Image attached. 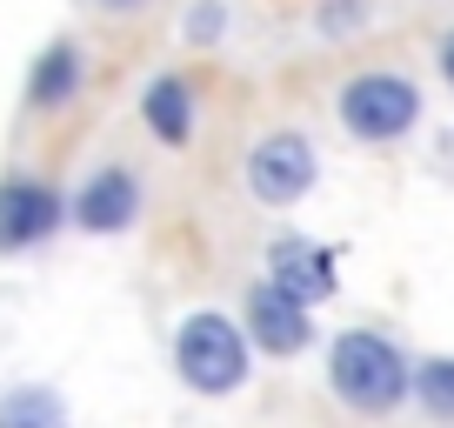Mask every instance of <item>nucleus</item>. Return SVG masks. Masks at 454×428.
Masks as SVG:
<instances>
[{
  "label": "nucleus",
  "mask_w": 454,
  "mask_h": 428,
  "mask_svg": "<svg viewBox=\"0 0 454 428\" xmlns=\"http://www.w3.org/2000/svg\"><path fill=\"white\" fill-rule=\"evenodd\" d=\"M241 174H247V194H254L261 208H294V201L321 181V155H314V141L301 128H268L247 147Z\"/></svg>",
  "instance_id": "nucleus-4"
},
{
  "label": "nucleus",
  "mask_w": 454,
  "mask_h": 428,
  "mask_svg": "<svg viewBox=\"0 0 454 428\" xmlns=\"http://www.w3.org/2000/svg\"><path fill=\"white\" fill-rule=\"evenodd\" d=\"M60 415H67V401L54 395V388H20V395H0V422L14 428V422H41V428H54Z\"/></svg>",
  "instance_id": "nucleus-12"
},
{
  "label": "nucleus",
  "mask_w": 454,
  "mask_h": 428,
  "mask_svg": "<svg viewBox=\"0 0 454 428\" xmlns=\"http://www.w3.org/2000/svg\"><path fill=\"white\" fill-rule=\"evenodd\" d=\"M361 20H368V0H321L314 7V28L321 34H355Z\"/></svg>",
  "instance_id": "nucleus-14"
},
{
  "label": "nucleus",
  "mask_w": 454,
  "mask_h": 428,
  "mask_svg": "<svg viewBox=\"0 0 454 428\" xmlns=\"http://www.w3.org/2000/svg\"><path fill=\"white\" fill-rule=\"evenodd\" d=\"M141 121H147V134H154L160 147H187L194 141V128H200V94H194V81L187 74H154V81L141 87Z\"/></svg>",
  "instance_id": "nucleus-10"
},
{
  "label": "nucleus",
  "mask_w": 454,
  "mask_h": 428,
  "mask_svg": "<svg viewBox=\"0 0 454 428\" xmlns=\"http://www.w3.org/2000/svg\"><path fill=\"white\" fill-rule=\"evenodd\" d=\"M421 115H427V100L401 67H361V74H348L340 94H334V121L355 134L361 147L408 141V134L421 128Z\"/></svg>",
  "instance_id": "nucleus-3"
},
{
  "label": "nucleus",
  "mask_w": 454,
  "mask_h": 428,
  "mask_svg": "<svg viewBox=\"0 0 454 428\" xmlns=\"http://www.w3.org/2000/svg\"><path fill=\"white\" fill-rule=\"evenodd\" d=\"M408 401L434 422H454V355H427L414 361V382H408Z\"/></svg>",
  "instance_id": "nucleus-11"
},
{
  "label": "nucleus",
  "mask_w": 454,
  "mask_h": 428,
  "mask_svg": "<svg viewBox=\"0 0 454 428\" xmlns=\"http://www.w3.org/2000/svg\"><path fill=\"white\" fill-rule=\"evenodd\" d=\"M221 34H227V0H194V7H187V41L214 47Z\"/></svg>",
  "instance_id": "nucleus-13"
},
{
  "label": "nucleus",
  "mask_w": 454,
  "mask_h": 428,
  "mask_svg": "<svg viewBox=\"0 0 454 428\" xmlns=\"http://www.w3.org/2000/svg\"><path fill=\"white\" fill-rule=\"evenodd\" d=\"M408 382H414V361L401 355L395 335L381 329H340L327 342V388H334L340 408L355 415H395L408 408Z\"/></svg>",
  "instance_id": "nucleus-1"
},
{
  "label": "nucleus",
  "mask_w": 454,
  "mask_h": 428,
  "mask_svg": "<svg viewBox=\"0 0 454 428\" xmlns=\"http://www.w3.org/2000/svg\"><path fill=\"white\" fill-rule=\"evenodd\" d=\"M241 329H247V342H254L261 355L287 361V355H301V348H314V308L294 301L287 288H274V281H254L247 301H241Z\"/></svg>",
  "instance_id": "nucleus-7"
},
{
  "label": "nucleus",
  "mask_w": 454,
  "mask_h": 428,
  "mask_svg": "<svg viewBox=\"0 0 454 428\" xmlns=\"http://www.w3.org/2000/svg\"><path fill=\"white\" fill-rule=\"evenodd\" d=\"M94 7H121V14H128V7H141V0H94Z\"/></svg>",
  "instance_id": "nucleus-16"
},
{
  "label": "nucleus",
  "mask_w": 454,
  "mask_h": 428,
  "mask_svg": "<svg viewBox=\"0 0 454 428\" xmlns=\"http://www.w3.org/2000/svg\"><path fill=\"white\" fill-rule=\"evenodd\" d=\"M67 228V194L41 174H0V255H27Z\"/></svg>",
  "instance_id": "nucleus-5"
},
{
  "label": "nucleus",
  "mask_w": 454,
  "mask_h": 428,
  "mask_svg": "<svg viewBox=\"0 0 454 428\" xmlns=\"http://www.w3.org/2000/svg\"><path fill=\"white\" fill-rule=\"evenodd\" d=\"M174 375H181L194 395H241L247 375H254V342L234 314L221 308H194L174 321Z\"/></svg>",
  "instance_id": "nucleus-2"
},
{
  "label": "nucleus",
  "mask_w": 454,
  "mask_h": 428,
  "mask_svg": "<svg viewBox=\"0 0 454 428\" xmlns=\"http://www.w3.org/2000/svg\"><path fill=\"white\" fill-rule=\"evenodd\" d=\"M141 208H147V187H141V174H134L128 161H100L67 194V221L81 234H128L134 221H141Z\"/></svg>",
  "instance_id": "nucleus-6"
},
{
  "label": "nucleus",
  "mask_w": 454,
  "mask_h": 428,
  "mask_svg": "<svg viewBox=\"0 0 454 428\" xmlns=\"http://www.w3.org/2000/svg\"><path fill=\"white\" fill-rule=\"evenodd\" d=\"M81 87H87V54H81V41L60 34V41H47L41 54H34L20 100H27V115H60V107L81 100Z\"/></svg>",
  "instance_id": "nucleus-9"
},
{
  "label": "nucleus",
  "mask_w": 454,
  "mask_h": 428,
  "mask_svg": "<svg viewBox=\"0 0 454 428\" xmlns=\"http://www.w3.org/2000/svg\"><path fill=\"white\" fill-rule=\"evenodd\" d=\"M434 67H441V81L454 87V28H448V34L434 41Z\"/></svg>",
  "instance_id": "nucleus-15"
},
{
  "label": "nucleus",
  "mask_w": 454,
  "mask_h": 428,
  "mask_svg": "<svg viewBox=\"0 0 454 428\" xmlns=\"http://www.w3.org/2000/svg\"><path fill=\"white\" fill-rule=\"evenodd\" d=\"M261 261H268V281H274V288H287L294 301H308V308H314V301H327V295L340 288L334 248H321L314 234H274Z\"/></svg>",
  "instance_id": "nucleus-8"
}]
</instances>
